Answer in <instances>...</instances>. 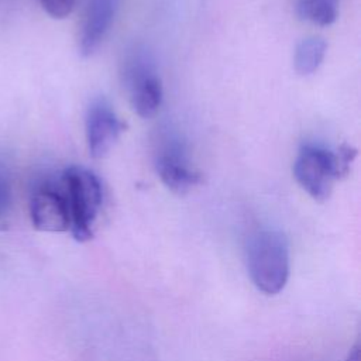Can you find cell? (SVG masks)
I'll list each match as a JSON object with an SVG mask.
<instances>
[{"label":"cell","instance_id":"ba28073f","mask_svg":"<svg viewBox=\"0 0 361 361\" xmlns=\"http://www.w3.org/2000/svg\"><path fill=\"white\" fill-rule=\"evenodd\" d=\"M134 111L141 118H151L161 107L164 89L155 71H151L126 87Z\"/></svg>","mask_w":361,"mask_h":361},{"label":"cell","instance_id":"52a82bcc","mask_svg":"<svg viewBox=\"0 0 361 361\" xmlns=\"http://www.w3.org/2000/svg\"><path fill=\"white\" fill-rule=\"evenodd\" d=\"M118 0H89L80 35L79 52L92 56L104 41L116 17Z\"/></svg>","mask_w":361,"mask_h":361},{"label":"cell","instance_id":"5b68a950","mask_svg":"<svg viewBox=\"0 0 361 361\" xmlns=\"http://www.w3.org/2000/svg\"><path fill=\"white\" fill-rule=\"evenodd\" d=\"M124 130L126 123L118 118L106 100H94L87 107L85 133L87 149L93 158L100 159L106 157L113 149Z\"/></svg>","mask_w":361,"mask_h":361},{"label":"cell","instance_id":"8992f818","mask_svg":"<svg viewBox=\"0 0 361 361\" xmlns=\"http://www.w3.org/2000/svg\"><path fill=\"white\" fill-rule=\"evenodd\" d=\"M30 214L37 230L48 233L68 231L71 228V213L63 185L44 183L38 186L30 202Z\"/></svg>","mask_w":361,"mask_h":361},{"label":"cell","instance_id":"8fae6325","mask_svg":"<svg viewBox=\"0 0 361 361\" xmlns=\"http://www.w3.org/2000/svg\"><path fill=\"white\" fill-rule=\"evenodd\" d=\"M41 7L47 11L48 16L52 18H65L68 17L73 7L76 0H38Z\"/></svg>","mask_w":361,"mask_h":361},{"label":"cell","instance_id":"277c9868","mask_svg":"<svg viewBox=\"0 0 361 361\" xmlns=\"http://www.w3.org/2000/svg\"><path fill=\"white\" fill-rule=\"evenodd\" d=\"M155 168L162 183L176 195H185L200 185L203 178L186 155L183 142L173 134L162 137L157 151Z\"/></svg>","mask_w":361,"mask_h":361},{"label":"cell","instance_id":"6da1fadb","mask_svg":"<svg viewBox=\"0 0 361 361\" xmlns=\"http://www.w3.org/2000/svg\"><path fill=\"white\" fill-rule=\"evenodd\" d=\"M355 155L357 151L347 144L336 149L303 144L293 162V176L310 197L324 202L330 197L334 182L348 173Z\"/></svg>","mask_w":361,"mask_h":361},{"label":"cell","instance_id":"7c38bea8","mask_svg":"<svg viewBox=\"0 0 361 361\" xmlns=\"http://www.w3.org/2000/svg\"><path fill=\"white\" fill-rule=\"evenodd\" d=\"M10 199H11L10 182L6 172L0 168V217H3L8 210Z\"/></svg>","mask_w":361,"mask_h":361},{"label":"cell","instance_id":"9c48e42d","mask_svg":"<svg viewBox=\"0 0 361 361\" xmlns=\"http://www.w3.org/2000/svg\"><path fill=\"white\" fill-rule=\"evenodd\" d=\"M327 44L322 37H307L302 39L295 49L293 66L298 75H313L324 61Z\"/></svg>","mask_w":361,"mask_h":361},{"label":"cell","instance_id":"7a4b0ae2","mask_svg":"<svg viewBox=\"0 0 361 361\" xmlns=\"http://www.w3.org/2000/svg\"><path fill=\"white\" fill-rule=\"evenodd\" d=\"M247 267L258 290L279 293L289 278V244L283 233L272 228L255 231L247 245Z\"/></svg>","mask_w":361,"mask_h":361},{"label":"cell","instance_id":"3957f363","mask_svg":"<svg viewBox=\"0 0 361 361\" xmlns=\"http://www.w3.org/2000/svg\"><path fill=\"white\" fill-rule=\"evenodd\" d=\"M61 182L71 213L69 231L75 240L87 241L94 234L103 206L102 180L90 169L72 165L63 171Z\"/></svg>","mask_w":361,"mask_h":361},{"label":"cell","instance_id":"30bf717a","mask_svg":"<svg viewBox=\"0 0 361 361\" xmlns=\"http://www.w3.org/2000/svg\"><path fill=\"white\" fill-rule=\"evenodd\" d=\"M296 14L312 24L327 27L338 16V0H296Z\"/></svg>","mask_w":361,"mask_h":361}]
</instances>
